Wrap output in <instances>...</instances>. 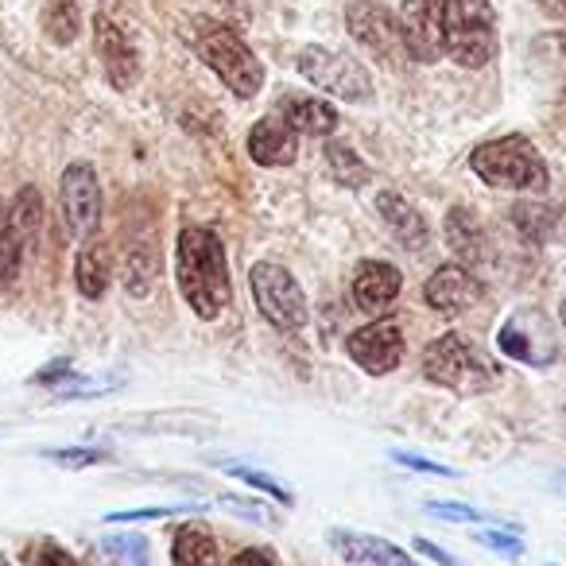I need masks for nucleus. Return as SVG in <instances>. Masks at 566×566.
<instances>
[{
  "mask_svg": "<svg viewBox=\"0 0 566 566\" xmlns=\"http://www.w3.org/2000/svg\"><path fill=\"white\" fill-rule=\"evenodd\" d=\"M423 377L458 396H478L501 380V369L489 354H481L462 334H442L423 349Z\"/></svg>",
  "mask_w": 566,
  "mask_h": 566,
  "instance_id": "3",
  "label": "nucleus"
},
{
  "mask_svg": "<svg viewBox=\"0 0 566 566\" xmlns=\"http://www.w3.org/2000/svg\"><path fill=\"white\" fill-rule=\"evenodd\" d=\"M400 287H403L400 268L388 264V260H365V264H357L354 303L361 311H369V315H380V311L392 307L396 295H400Z\"/></svg>",
  "mask_w": 566,
  "mask_h": 566,
  "instance_id": "16",
  "label": "nucleus"
},
{
  "mask_svg": "<svg viewBox=\"0 0 566 566\" xmlns=\"http://www.w3.org/2000/svg\"><path fill=\"white\" fill-rule=\"evenodd\" d=\"M287 125L307 136H331L338 128V109L323 97H292L287 102Z\"/></svg>",
  "mask_w": 566,
  "mask_h": 566,
  "instance_id": "22",
  "label": "nucleus"
},
{
  "mask_svg": "<svg viewBox=\"0 0 566 566\" xmlns=\"http://www.w3.org/2000/svg\"><path fill=\"white\" fill-rule=\"evenodd\" d=\"M109 280H113V256L102 241H86L74 260V283H78L82 300L97 303L105 292H109Z\"/></svg>",
  "mask_w": 566,
  "mask_h": 566,
  "instance_id": "20",
  "label": "nucleus"
},
{
  "mask_svg": "<svg viewBox=\"0 0 566 566\" xmlns=\"http://www.w3.org/2000/svg\"><path fill=\"white\" fill-rule=\"evenodd\" d=\"M470 171L485 187L496 190H532V195H543L551 182L539 148L532 140H524V136H501V140L478 144L470 151Z\"/></svg>",
  "mask_w": 566,
  "mask_h": 566,
  "instance_id": "2",
  "label": "nucleus"
},
{
  "mask_svg": "<svg viewBox=\"0 0 566 566\" xmlns=\"http://www.w3.org/2000/svg\"><path fill=\"white\" fill-rule=\"evenodd\" d=\"M326 167H331V175H334V182H342V187H365V182L373 179V167L365 164L361 156H357L349 144H342V140H334V144H326Z\"/></svg>",
  "mask_w": 566,
  "mask_h": 566,
  "instance_id": "25",
  "label": "nucleus"
},
{
  "mask_svg": "<svg viewBox=\"0 0 566 566\" xmlns=\"http://www.w3.org/2000/svg\"><path fill=\"white\" fill-rule=\"evenodd\" d=\"M478 543H481V547H489V551H496V555H504V558L524 555V539H520L516 532H481Z\"/></svg>",
  "mask_w": 566,
  "mask_h": 566,
  "instance_id": "31",
  "label": "nucleus"
},
{
  "mask_svg": "<svg viewBox=\"0 0 566 566\" xmlns=\"http://www.w3.org/2000/svg\"><path fill=\"white\" fill-rule=\"evenodd\" d=\"M175 275H179V292L190 303L198 318H218L233 300L229 287V264L218 233L206 226H187L175 244Z\"/></svg>",
  "mask_w": 566,
  "mask_h": 566,
  "instance_id": "1",
  "label": "nucleus"
},
{
  "mask_svg": "<svg viewBox=\"0 0 566 566\" xmlns=\"http://www.w3.org/2000/svg\"><path fill=\"white\" fill-rule=\"evenodd\" d=\"M171 563L175 566H221L218 543H213V535L206 532V527L182 524L171 543Z\"/></svg>",
  "mask_w": 566,
  "mask_h": 566,
  "instance_id": "21",
  "label": "nucleus"
},
{
  "mask_svg": "<svg viewBox=\"0 0 566 566\" xmlns=\"http://www.w3.org/2000/svg\"><path fill=\"white\" fill-rule=\"evenodd\" d=\"M179 509H128V512H113L109 524H136V520H164L175 516Z\"/></svg>",
  "mask_w": 566,
  "mask_h": 566,
  "instance_id": "35",
  "label": "nucleus"
},
{
  "mask_svg": "<svg viewBox=\"0 0 566 566\" xmlns=\"http://www.w3.org/2000/svg\"><path fill=\"white\" fill-rule=\"evenodd\" d=\"M392 462L408 465V470H419V473H439V478H454V470H450V465L427 462V458H419V454H403V450H396V454H392Z\"/></svg>",
  "mask_w": 566,
  "mask_h": 566,
  "instance_id": "34",
  "label": "nucleus"
},
{
  "mask_svg": "<svg viewBox=\"0 0 566 566\" xmlns=\"http://www.w3.org/2000/svg\"><path fill=\"white\" fill-rule=\"evenodd\" d=\"M331 547L338 551V558H346L349 566H419L408 551H400L396 543L380 539V535L349 532V527H331Z\"/></svg>",
  "mask_w": 566,
  "mask_h": 566,
  "instance_id": "15",
  "label": "nucleus"
},
{
  "mask_svg": "<svg viewBox=\"0 0 566 566\" xmlns=\"http://www.w3.org/2000/svg\"><path fill=\"white\" fill-rule=\"evenodd\" d=\"M249 156L260 167H292L300 156V133L287 125V117H264L249 133Z\"/></svg>",
  "mask_w": 566,
  "mask_h": 566,
  "instance_id": "17",
  "label": "nucleus"
},
{
  "mask_svg": "<svg viewBox=\"0 0 566 566\" xmlns=\"http://www.w3.org/2000/svg\"><path fill=\"white\" fill-rule=\"evenodd\" d=\"M346 24L349 35L377 59L388 71H400L403 59H408V48H403V32H400V17L380 4V0H354L346 9Z\"/></svg>",
  "mask_w": 566,
  "mask_h": 566,
  "instance_id": "8",
  "label": "nucleus"
},
{
  "mask_svg": "<svg viewBox=\"0 0 566 566\" xmlns=\"http://www.w3.org/2000/svg\"><path fill=\"white\" fill-rule=\"evenodd\" d=\"M300 74L311 82L315 90H326L331 97L346 105H365L373 97V78L357 59L338 55L331 48H303L300 59H295Z\"/></svg>",
  "mask_w": 566,
  "mask_h": 566,
  "instance_id": "7",
  "label": "nucleus"
},
{
  "mask_svg": "<svg viewBox=\"0 0 566 566\" xmlns=\"http://www.w3.org/2000/svg\"><path fill=\"white\" fill-rule=\"evenodd\" d=\"M151 275H156V264H151V256L148 252H136L133 260H128V292L133 295H148V287H151Z\"/></svg>",
  "mask_w": 566,
  "mask_h": 566,
  "instance_id": "30",
  "label": "nucleus"
},
{
  "mask_svg": "<svg viewBox=\"0 0 566 566\" xmlns=\"http://www.w3.org/2000/svg\"><path fill=\"white\" fill-rule=\"evenodd\" d=\"M416 551H419V555H427V558H431L434 566H462L454 555H450V551L434 547V543H431V539H423V535H419V539H416Z\"/></svg>",
  "mask_w": 566,
  "mask_h": 566,
  "instance_id": "36",
  "label": "nucleus"
},
{
  "mask_svg": "<svg viewBox=\"0 0 566 566\" xmlns=\"http://www.w3.org/2000/svg\"><path fill=\"white\" fill-rule=\"evenodd\" d=\"M447 9L450 0H403L400 32L408 59L439 63V55H447Z\"/></svg>",
  "mask_w": 566,
  "mask_h": 566,
  "instance_id": "10",
  "label": "nucleus"
},
{
  "mask_svg": "<svg viewBox=\"0 0 566 566\" xmlns=\"http://www.w3.org/2000/svg\"><path fill=\"white\" fill-rule=\"evenodd\" d=\"M346 354L361 365L369 377H388L403 361V326L396 318H377L346 338Z\"/></svg>",
  "mask_w": 566,
  "mask_h": 566,
  "instance_id": "12",
  "label": "nucleus"
},
{
  "mask_svg": "<svg viewBox=\"0 0 566 566\" xmlns=\"http://www.w3.org/2000/svg\"><path fill=\"white\" fill-rule=\"evenodd\" d=\"M501 51L496 9L489 0H450L447 9V55L465 71H481Z\"/></svg>",
  "mask_w": 566,
  "mask_h": 566,
  "instance_id": "5",
  "label": "nucleus"
},
{
  "mask_svg": "<svg viewBox=\"0 0 566 566\" xmlns=\"http://www.w3.org/2000/svg\"><path fill=\"white\" fill-rule=\"evenodd\" d=\"M558 4H563V9H566V0H558Z\"/></svg>",
  "mask_w": 566,
  "mask_h": 566,
  "instance_id": "40",
  "label": "nucleus"
},
{
  "mask_svg": "<svg viewBox=\"0 0 566 566\" xmlns=\"http://www.w3.org/2000/svg\"><path fill=\"white\" fill-rule=\"evenodd\" d=\"M198 59L226 82V90H233V97L252 102V97L264 90V66L249 51V43L233 32V28L221 24H202L198 32Z\"/></svg>",
  "mask_w": 566,
  "mask_h": 566,
  "instance_id": "4",
  "label": "nucleus"
},
{
  "mask_svg": "<svg viewBox=\"0 0 566 566\" xmlns=\"http://www.w3.org/2000/svg\"><path fill=\"white\" fill-rule=\"evenodd\" d=\"M233 566H275V563H272V555H268V551H260V547H244L241 555L233 558Z\"/></svg>",
  "mask_w": 566,
  "mask_h": 566,
  "instance_id": "38",
  "label": "nucleus"
},
{
  "mask_svg": "<svg viewBox=\"0 0 566 566\" xmlns=\"http://www.w3.org/2000/svg\"><path fill=\"white\" fill-rule=\"evenodd\" d=\"M512 221H516L520 237H524V241H535V244H543L551 229H558V213L539 202H520L516 210H512Z\"/></svg>",
  "mask_w": 566,
  "mask_h": 566,
  "instance_id": "26",
  "label": "nucleus"
},
{
  "mask_svg": "<svg viewBox=\"0 0 566 566\" xmlns=\"http://www.w3.org/2000/svg\"><path fill=\"white\" fill-rule=\"evenodd\" d=\"M35 566H78V558L71 555L66 547H59V543H40V551H35Z\"/></svg>",
  "mask_w": 566,
  "mask_h": 566,
  "instance_id": "33",
  "label": "nucleus"
},
{
  "mask_svg": "<svg viewBox=\"0 0 566 566\" xmlns=\"http://www.w3.org/2000/svg\"><path fill=\"white\" fill-rule=\"evenodd\" d=\"M94 43H97V59H102V71H105V78H109V86L133 90L136 82H140V55H136V43L128 40L125 28L113 24L109 17H97Z\"/></svg>",
  "mask_w": 566,
  "mask_h": 566,
  "instance_id": "14",
  "label": "nucleus"
},
{
  "mask_svg": "<svg viewBox=\"0 0 566 566\" xmlns=\"http://www.w3.org/2000/svg\"><path fill=\"white\" fill-rule=\"evenodd\" d=\"M229 473H233L237 481H244V485H249V489H260V493H268V496H272V501L287 504V509H292V504H295L292 489L280 485V481L268 478V473H260V470H244V465H233V470H229Z\"/></svg>",
  "mask_w": 566,
  "mask_h": 566,
  "instance_id": "28",
  "label": "nucleus"
},
{
  "mask_svg": "<svg viewBox=\"0 0 566 566\" xmlns=\"http://www.w3.org/2000/svg\"><path fill=\"white\" fill-rule=\"evenodd\" d=\"M59 202H63V226L74 241H94L102 226V182L90 164H71L59 182Z\"/></svg>",
  "mask_w": 566,
  "mask_h": 566,
  "instance_id": "9",
  "label": "nucleus"
},
{
  "mask_svg": "<svg viewBox=\"0 0 566 566\" xmlns=\"http://www.w3.org/2000/svg\"><path fill=\"white\" fill-rule=\"evenodd\" d=\"M40 213H43V202H40V190L35 187H24L17 198H12V221H17L24 244L32 241L35 229H40Z\"/></svg>",
  "mask_w": 566,
  "mask_h": 566,
  "instance_id": "27",
  "label": "nucleus"
},
{
  "mask_svg": "<svg viewBox=\"0 0 566 566\" xmlns=\"http://www.w3.org/2000/svg\"><path fill=\"white\" fill-rule=\"evenodd\" d=\"M442 233H447L450 252L462 260V268H478L481 260H485L489 237H485V226H481L473 210H465V206H454V210L447 213V226H442Z\"/></svg>",
  "mask_w": 566,
  "mask_h": 566,
  "instance_id": "19",
  "label": "nucleus"
},
{
  "mask_svg": "<svg viewBox=\"0 0 566 566\" xmlns=\"http://www.w3.org/2000/svg\"><path fill=\"white\" fill-rule=\"evenodd\" d=\"M563 326H566V300H563Z\"/></svg>",
  "mask_w": 566,
  "mask_h": 566,
  "instance_id": "39",
  "label": "nucleus"
},
{
  "mask_svg": "<svg viewBox=\"0 0 566 566\" xmlns=\"http://www.w3.org/2000/svg\"><path fill=\"white\" fill-rule=\"evenodd\" d=\"M423 300L439 315H465V311L481 307L485 300V287L481 280L462 264H442L431 272V280L423 283Z\"/></svg>",
  "mask_w": 566,
  "mask_h": 566,
  "instance_id": "13",
  "label": "nucleus"
},
{
  "mask_svg": "<svg viewBox=\"0 0 566 566\" xmlns=\"http://www.w3.org/2000/svg\"><path fill=\"white\" fill-rule=\"evenodd\" d=\"M20 252H24V237L12 221V202L0 198V287H9L20 275Z\"/></svg>",
  "mask_w": 566,
  "mask_h": 566,
  "instance_id": "24",
  "label": "nucleus"
},
{
  "mask_svg": "<svg viewBox=\"0 0 566 566\" xmlns=\"http://www.w3.org/2000/svg\"><path fill=\"white\" fill-rule=\"evenodd\" d=\"M249 287H252V300H256L260 315L280 334L307 331V323H311L307 295H303L300 280H295L287 268L272 264V260H260V264L249 268Z\"/></svg>",
  "mask_w": 566,
  "mask_h": 566,
  "instance_id": "6",
  "label": "nucleus"
},
{
  "mask_svg": "<svg viewBox=\"0 0 566 566\" xmlns=\"http://www.w3.org/2000/svg\"><path fill=\"white\" fill-rule=\"evenodd\" d=\"M427 509L442 520H454V524H481V520H485V512L470 509V504H454V501H431Z\"/></svg>",
  "mask_w": 566,
  "mask_h": 566,
  "instance_id": "32",
  "label": "nucleus"
},
{
  "mask_svg": "<svg viewBox=\"0 0 566 566\" xmlns=\"http://www.w3.org/2000/svg\"><path fill=\"white\" fill-rule=\"evenodd\" d=\"M221 504H233L237 512H244V516H252V520H268V512H264V504H260V501H241V496H221Z\"/></svg>",
  "mask_w": 566,
  "mask_h": 566,
  "instance_id": "37",
  "label": "nucleus"
},
{
  "mask_svg": "<svg viewBox=\"0 0 566 566\" xmlns=\"http://www.w3.org/2000/svg\"><path fill=\"white\" fill-rule=\"evenodd\" d=\"M51 462L66 465V470H86V465H97L105 462V450H94V447H66V450H48Z\"/></svg>",
  "mask_w": 566,
  "mask_h": 566,
  "instance_id": "29",
  "label": "nucleus"
},
{
  "mask_svg": "<svg viewBox=\"0 0 566 566\" xmlns=\"http://www.w3.org/2000/svg\"><path fill=\"white\" fill-rule=\"evenodd\" d=\"M40 20H43V35H48L55 48H71V43L78 40L82 12L74 0H48Z\"/></svg>",
  "mask_w": 566,
  "mask_h": 566,
  "instance_id": "23",
  "label": "nucleus"
},
{
  "mask_svg": "<svg viewBox=\"0 0 566 566\" xmlns=\"http://www.w3.org/2000/svg\"><path fill=\"white\" fill-rule=\"evenodd\" d=\"M377 213H380V221L388 226V233H392L403 249L419 252L427 241H431V229H427L423 213H419L408 198L392 195V190H380V195H377Z\"/></svg>",
  "mask_w": 566,
  "mask_h": 566,
  "instance_id": "18",
  "label": "nucleus"
},
{
  "mask_svg": "<svg viewBox=\"0 0 566 566\" xmlns=\"http://www.w3.org/2000/svg\"><path fill=\"white\" fill-rule=\"evenodd\" d=\"M496 346H501L504 357L532 365V369H543L558 357L551 326L539 311H516V315L504 318L501 331H496Z\"/></svg>",
  "mask_w": 566,
  "mask_h": 566,
  "instance_id": "11",
  "label": "nucleus"
}]
</instances>
